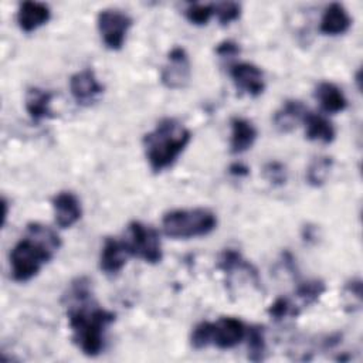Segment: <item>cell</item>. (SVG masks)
Segmentation results:
<instances>
[{
	"label": "cell",
	"instance_id": "2",
	"mask_svg": "<svg viewBox=\"0 0 363 363\" xmlns=\"http://www.w3.org/2000/svg\"><path fill=\"white\" fill-rule=\"evenodd\" d=\"M61 247V240L54 230L40 223H30L26 235L10 252L13 279L27 282L52 259Z\"/></svg>",
	"mask_w": 363,
	"mask_h": 363
},
{
	"label": "cell",
	"instance_id": "6",
	"mask_svg": "<svg viewBox=\"0 0 363 363\" xmlns=\"http://www.w3.org/2000/svg\"><path fill=\"white\" fill-rule=\"evenodd\" d=\"M132 17L118 9H105L98 13L96 27L106 48L116 51L125 44L126 34L132 27Z\"/></svg>",
	"mask_w": 363,
	"mask_h": 363
},
{
	"label": "cell",
	"instance_id": "22",
	"mask_svg": "<svg viewBox=\"0 0 363 363\" xmlns=\"http://www.w3.org/2000/svg\"><path fill=\"white\" fill-rule=\"evenodd\" d=\"M326 291V285L320 279H309L305 282H301L296 288V296L301 299L303 306L315 303L322 294Z\"/></svg>",
	"mask_w": 363,
	"mask_h": 363
},
{
	"label": "cell",
	"instance_id": "7",
	"mask_svg": "<svg viewBox=\"0 0 363 363\" xmlns=\"http://www.w3.org/2000/svg\"><path fill=\"white\" fill-rule=\"evenodd\" d=\"M191 77V65L189 55L183 47H173L166 64L162 68L160 81L169 89H183L189 85Z\"/></svg>",
	"mask_w": 363,
	"mask_h": 363
},
{
	"label": "cell",
	"instance_id": "29",
	"mask_svg": "<svg viewBox=\"0 0 363 363\" xmlns=\"http://www.w3.org/2000/svg\"><path fill=\"white\" fill-rule=\"evenodd\" d=\"M216 54L221 58H231L240 54V45L231 40H225L216 47Z\"/></svg>",
	"mask_w": 363,
	"mask_h": 363
},
{
	"label": "cell",
	"instance_id": "17",
	"mask_svg": "<svg viewBox=\"0 0 363 363\" xmlns=\"http://www.w3.org/2000/svg\"><path fill=\"white\" fill-rule=\"evenodd\" d=\"M257 129L245 118L231 119V136H230V150L233 153H242L254 145L257 139Z\"/></svg>",
	"mask_w": 363,
	"mask_h": 363
},
{
	"label": "cell",
	"instance_id": "27",
	"mask_svg": "<svg viewBox=\"0 0 363 363\" xmlns=\"http://www.w3.org/2000/svg\"><path fill=\"white\" fill-rule=\"evenodd\" d=\"M190 343L197 350L210 346V343H211V322L203 320V322L197 323L191 332Z\"/></svg>",
	"mask_w": 363,
	"mask_h": 363
},
{
	"label": "cell",
	"instance_id": "12",
	"mask_svg": "<svg viewBox=\"0 0 363 363\" xmlns=\"http://www.w3.org/2000/svg\"><path fill=\"white\" fill-rule=\"evenodd\" d=\"M51 18V10L45 3L40 1H23L17 10V24L21 31L31 33L38 27L48 23Z\"/></svg>",
	"mask_w": 363,
	"mask_h": 363
},
{
	"label": "cell",
	"instance_id": "20",
	"mask_svg": "<svg viewBox=\"0 0 363 363\" xmlns=\"http://www.w3.org/2000/svg\"><path fill=\"white\" fill-rule=\"evenodd\" d=\"M333 159L330 156L315 157L306 169V182L312 187H320L326 183L328 176L332 170Z\"/></svg>",
	"mask_w": 363,
	"mask_h": 363
},
{
	"label": "cell",
	"instance_id": "21",
	"mask_svg": "<svg viewBox=\"0 0 363 363\" xmlns=\"http://www.w3.org/2000/svg\"><path fill=\"white\" fill-rule=\"evenodd\" d=\"M247 336H248V359L252 362L264 360L265 350H267L264 328L254 325L248 328Z\"/></svg>",
	"mask_w": 363,
	"mask_h": 363
},
{
	"label": "cell",
	"instance_id": "28",
	"mask_svg": "<svg viewBox=\"0 0 363 363\" xmlns=\"http://www.w3.org/2000/svg\"><path fill=\"white\" fill-rule=\"evenodd\" d=\"M264 177L272 183L274 186H282L285 184L286 182V177H288V173H286V167L281 163V162H268L265 166H264Z\"/></svg>",
	"mask_w": 363,
	"mask_h": 363
},
{
	"label": "cell",
	"instance_id": "23",
	"mask_svg": "<svg viewBox=\"0 0 363 363\" xmlns=\"http://www.w3.org/2000/svg\"><path fill=\"white\" fill-rule=\"evenodd\" d=\"M343 303L347 312H354L362 306V281L360 278H353L343 286Z\"/></svg>",
	"mask_w": 363,
	"mask_h": 363
},
{
	"label": "cell",
	"instance_id": "9",
	"mask_svg": "<svg viewBox=\"0 0 363 363\" xmlns=\"http://www.w3.org/2000/svg\"><path fill=\"white\" fill-rule=\"evenodd\" d=\"M69 91L78 105L89 106L104 92V85L98 81L94 69L85 68L69 78Z\"/></svg>",
	"mask_w": 363,
	"mask_h": 363
},
{
	"label": "cell",
	"instance_id": "11",
	"mask_svg": "<svg viewBox=\"0 0 363 363\" xmlns=\"http://www.w3.org/2000/svg\"><path fill=\"white\" fill-rule=\"evenodd\" d=\"M52 208L55 223L61 228H69L82 216V207L79 199L72 191H60L52 197Z\"/></svg>",
	"mask_w": 363,
	"mask_h": 363
},
{
	"label": "cell",
	"instance_id": "5",
	"mask_svg": "<svg viewBox=\"0 0 363 363\" xmlns=\"http://www.w3.org/2000/svg\"><path fill=\"white\" fill-rule=\"evenodd\" d=\"M128 254L149 264H157L163 258L159 233L140 221H130L122 240Z\"/></svg>",
	"mask_w": 363,
	"mask_h": 363
},
{
	"label": "cell",
	"instance_id": "13",
	"mask_svg": "<svg viewBox=\"0 0 363 363\" xmlns=\"http://www.w3.org/2000/svg\"><path fill=\"white\" fill-rule=\"evenodd\" d=\"M128 257H130L121 240L108 237L104 241L101 255H99V268L108 275H116L122 271L126 264Z\"/></svg>",
	"mask_w": 363,
	"mask_h": 363
},
{
	"label": "cell",
	"instance_id": "15",
	"mask_svg": "<svg viewBox=\"0 0 363 363\" xmlns=\"http://www.w3.org/2000/svg\"><path fill=\"white\" fill-rule=\"evenodd\" d=\"M52 92L31 86L27 89L26 94V111L30 115V118L35 122H40L47 118H54L52 109H51V101H52Z\"/></svg>",
	"mask_w": 363,
	"mask_h": 363
},
{
	"label": "cell",
	"instance_id": "24",
	"mask_svg": "<svg viewBox=\"0 0 363 363\" xmlns=\"http://www.w3.org/2000/svg\"><path fill=\"white\" fill-rule=\"evenodd\" d=\"M186 18L194 26H204L214 16V4L191 3L184 9Z\"/></svg>",
	"mask_w": 363,
	"mask_h": 363
},
{
	"label": "cell",
	"instance_id": "8",
	"mask_svg": "<svg viewBox=\"0 0 363 363\" xmlns=\"http://www.w3.org/2000/svg\"><path fill=\"white\" fill-rule=\"evenodd\" d=\"M247 335V328L242 320L233 316H223L217 322H211V343L218 349H233Z\"/></svg>",
	"mask_w": 363,
	"mask_h": 363
},
{
	"label": "cell",
	"instance_id": "26",
	"mask_svg": "<svg viewBox=\"0 0 363 363\" xmlns=\"http://www.w3.org/2000/svg\"><path fill=\"white\" fill-rule=\"evenodd\" d=\"M214 16H217V20L220 24L227 26L241 16V6L235 1H221L214 4Z\"/></svg>",
	"mask_w": 363,
	"mask_h": 363
},
{
	"label": "cell",
	"instance_id": "19",
	"mask_svg": "<svg viewBox=\"0 0 363 363\" xmlns=\"http://www.w3.org/2000/svg\"><path fill=\"white\" fill-rule=\"evenodd\" d=\"M302 123L305 125V135H306V139L309 140L328 145V143H332L336 138L335 126L323 115L308 112Z\"/></svg>",
	"mask_w": 363,
	"mask_h": 363
},
{
	"label": "cell",
	"instance_id": "10",
	"mask_svg": "<svg viewBox=\"0 0 363 363\" xmlns=\"http://www.w3.org/2000/svg\"><path fill=\"white\" fill-rule=\"evenodd\" d=\"M230 77L235 88L250 96H258L265 89L264 72L251 62H237L230 68Z\"/></svg>",
	"mask_w": 363,
	"mask_h": 363
},
{
	"label": "cell",
	"instance_id": "18",
	"mask_svg": "<svg viewBox=\"0 0 363 363\" xmlns=\"http://www.w3.org/2000/svg\"><path fill=\"white\" fill-rule=\"evenodd\" d=\"M315 98L326 113H339L347 108V99L343 91L333 82H320L315 89Z\"/></svg>",
	"mask_w": 363,
	"mask_h": 363
},
{
	"label": "cell",
	"instance_id": "4",
	"mask_svg": "<svg viewBox=\"0 0 363 363\" xmlns=\"http://www.w3.org/2000/svg\"><path fill=\"white\" fill-rule=\"evenodd\" d=\"M216 227V214L204 207L172 210L162 218L163 233L176 240L203 237L210 234Z\"/></svg>",
	"mask_w": 363,
	"mask_h": 363
},
{
	"label": "cell",
	"instance_id": "1",
	"mask_svg": "<svg viewBox=\"0 0 363 363\" xmlns=\"http://www.w3.org/2000/svg\"><path fill=\"white\" fill-rule=\"evenodd\" d=\"M67 299L72 342L86 356L99 354L105 346V332L115 322L116 315L95 303L86 278L71 282Z\"/></svg>",
	"mask_w": 363,
	"mask_h": 363
},
{
	"label": "cell",
	"instance_id": "16",
	"mask_svg": "<svg viewBox=\"0 0 363 363\" xmlns=\"http://www.w3.org/2000/svg\"><path fill=\"white\" fill-rule=\"evenodd\" d=\"M308 113L305 105L298 99H286L281 108L274 113V125L282 132H291L299 122H303L305 115Z\"/></svg>",
	"mask_w": 363,
	"mask_h": 363
},
{
	"label": "cell",
	"instance_id": "3",
	"mask_svg": "<svg viewBox=\"0 0 363 363\" xmlns=\"http://www.w3.org/2000/svg\"><path fill=\"white\" fill-rule=\"evenodd\" d=\"M191 140V132L177 119L164 118L155 129L145 133L143 150L155 173L170 167Z\"/></svg>",
	"mask_w": 363,
	"mask_h": 363
},
{
	"label": "cell",
	"instance_id": "30",
	"mask_svg": "<svg viewBox=\"0 0 363 363\" xmlns=\"http://www.w3.org/2000/svg\"><path fill=\"white\" fill-rule=\"evenodd\" d=\"M228 172L233 174V176H247L250 172H248V167L244 166L242 163H233L228 169Z\"/></svg>",
	"mask_w": 363,
	"mask_h": 363
},
{
	"label": "cell",
	"instance_id": "25",
	"mask_svg": "<svg viewBox=\"0 0 363 363\" xmlns=\"http://www.w3.org/2000/svg\"><path fill=\"white\" fill-rule=\"evenodd\" d=\"M301 312V309L294 305L288 298L285 296H279L277 298L268 308V315L274 319V320H282L285 318H295L298 316Z\"/></svg>",
	"mask_w": 363,
	"mask_h": 363
},
{
	"label": "cell",
	"instance_id": "14",
	"mask_svg": "<svg viewBox=\"0 0 363 363\" xmlns=\"http://www.w3.org/2000/svg\"><path fill=\"white\" fill-rule=\"evenodd\" d=\"M352 26V17L340 3L329 4L320 18L319 30L326 35L345 34Z\"/></svg>",
	"mask_w": 363,
	"mask_h": 363
}]
</instances>
